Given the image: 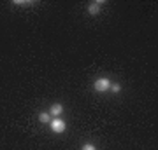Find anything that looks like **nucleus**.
Wrapping results in <instances>:
<instances>
[{"instance_id": "0eeeda50", "label": "nucleus", "mask_w": 158, "mask_h": 150, "mask_svg": "<svg viewBox=\"0 0 158 150\" xmlns=\"http://www.w3.org/2000/svg\"><path fill=\"white\" fill-rule=\"evenodd\" d=\"M83 150H97V147L93 143H85L83 145Z\"/></svg>"}, {"instance_id": "39448f33", "label": "nucleus", "mask_w": 158, "mask_h": 150, "mask_svg": "<svg viewBox=\"0 0 158 150\" xmlns=\"http://www.w3.org/2000/svg\"><path fill=\"white\" fill-rule=\"evenodd\" d=\"M39 121H40V122H48V124H49L51 115H49V113H46V112H42V113H39Z\"/></svg>"}, {"instance_id": "f03ea898", "label": "nucleus", "mask_w": 158, "mask_h": 150, "mask_svg": "<svg viewBox=\"0 0 158 150\" xmlns=\"http://www.w3.org/2000/svg\"><path fill=\"white\" fill-rule=\"evenodd\" d=\"M49 128H51L53 133H63L67 126H65V122H63L60 117H53V119L49 121Z\"/></svg>"}, {"instance_id": "20e7f679", "label": "nucleus", "mask_w": 158, "mask_h": 150, "mask_svg": "<svg viewBox=\"0 0 158 150\" xmlns=\"http://www.w3.org/2000/svg\"><path fill=\"white\" fill-rule=\"evenodd\" d=\"M62 112H63V106L60 105V103H55V105H51V108H49V115L58 117Z\"/></svg>"}, {"instance_id": "f257e3e1", "label": "nucleus", "mask_w": 158, "mask_h": 150, "mask_svg": "<svg viewBox=\"0 0 158 150\" xmlns=\"http://www.w3.org/2000/svg\"><path fill=\"white\" fill-rule=\"evenodd\" d=\"M111 79L107 77H100V79H97L95 82H93V89L95 91H98V93H106V91H109L111 89Z\"/></svg>"}, {"instance_id": "423d86ee", "label": "nucleus", "mask_w": 158, "mask_h": 150, "mask_svg": "<svg viewBox=\"0 0 158 150\" xmlns=\"http://www.w3.org/2000/svg\"><path fill=\"white\" fill-rule=\"evenodd\" d=\"M111 91H113V93H119V91H121V86H119V84H111Z\"/></svg>"}, {"instance_id": "7ed1b4c3", "label": "nucleus", "mask_w": 158, "mask_h": 150, "mask_svg": "<svg viewBox=\"0 0 158 150\" xmlns=\"http://www.w3.org/2000/svg\"><path fill=\"white\" fill-rule=\"evenodd\" d=\"M100 6H102V2H91L90 7H88V12H90L91 16H97L100 12Z\"/></svg>"}, {"instance_id": "6e6552de", "label": "nucleus", "mask_w": 158, "mask_h": 150, "mask_svg": "<svg viewBox=\"0 0 158 150\" xmlns=\"http://www.w3.org/2000/svg\"><path fill=\"white\" fill-rule=\"evenodd\" d=\"M14 4H16V6H30L32 2H21V0H16Z\"/></svg>"}]
</instances>
